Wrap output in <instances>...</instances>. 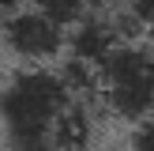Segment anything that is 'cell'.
Masks as SVG:
<instances>
[{
	"instance_id": "cell-7",
	"label": "cell",
	"mask_w": 154,
	"mask_h": 151,
	"mask_svg": "<svg viewBox=\"0 0 154 151\" xmlns=\"http://www.w3.org/2000/svg\"><path fill=\"white\" fill-rule=\"evenodd\" d=\"M15 4H19V0H0V23H4L8 15H15V11H19Z\"/></svg>"
},
{
	"instance_id": "cell-2",
	"label": "cell",
	"mask_w": 154,
	"mask_h": 151,
	"mask_svg": "<svg viewBox=\"0 0 154 151\" xmlns=\"http://www.w3.org/2000/svg\"><path fill=\"white\" fill-rule=\"evenodd\" d=\"M98 98L124 121H154V45L120 42L98 64Z\"/></svg>"
},
{
	"instance_id": "cell-6",
	"label": "cell",
	"mask_w": 154,
	"mask_h": 151,
	"mask_svg": "<svg viewBox=\"0 0 154 151\" xmlns=\"http://www.w3.org/2000/svg\"><path fill=\"white\" fill-rule=\"evenodd\" d=\"M132 151H154V121H147V128H143V136L135 140Z\"/></svg>"
},
{
	"instance_id": "cell-5",
	"label": "cell",
	"mask_w": 154,
	"mask_h": 151,
	"mask_svg": "<svg viewBox=\"0 0 154 151\" xmlns=\"http://www.w3.org/2000/svg\"><path fill=\"white\" fill-rule=\"evenodd\" d=\"M30 8H38V11L53 15L57 23H79L83 15H87V0H30Z\"/></svg>"
},
{
	"instance_id": "cell-4",
	"label": "cell",
	"mask_w": 154,
	"mask_h": 151,
	"mask_svg": "<svg viewBox=\"0 0 154 151\" xmlns=\"http://www.w3.org/2000/svg\"><path fill=\"white\" fill-rule=\"evenodd\" d=\"M120 42H124V38H120L113 15H83V19L72 27V34H68V57L98 68Z\"/></svg>"
},
{
	"instance_id": "cell-1",
	"label": "cell",
	"mask_w": 154,
	"mask_h": 151,
	"mask_svg": "<svg viewBox=\"0 0 154 151\" xmlns=\"http://www.w3.org/2000/svg\"><path fill=\"white\" fill-rule=\"evenodd\" d=\"M0 136L11 151H79L90 140V113L60 72L19 68L0 87Z\"/></svg>"
},
{
	"instance_id": "cell-8",
	"label": "cell",
	"mask_w": 154,
	"mask_h": 151,
	"mask_svg": "<svg viewBox=\"0 0 154 151\" xmlns=\"http://www.w3.org/2000/svg\"><path fill=\"white\" fill-rule=\"evenodd\" d=\"M150 45H154V42H150Z\"/></svg>"
},
{
	"instance_id": "cell-3",
	"label": "cell",
	"mask_w": 154,
	"mask_h": 151,
	"mask_svg": "<svg viewBox=\"0 0 154 151\" xmlns=\"http://www.w3.org/2000/svg\"><path fill=\"white\" fill-rule=\"evenodd\" d=\"M0 45L30 64H42V60H53L68 49V30L53 15L26 8V11H15L0 23Z\"/></svg>"
}]
</instances>
